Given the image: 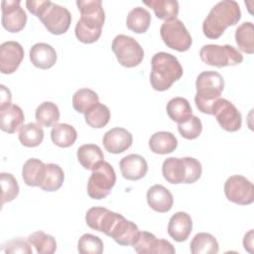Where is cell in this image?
Here are the masks:
<instances>
[{
    "mask_svg": "<svg viewBox=\"0 0 254 254\" xmlns=\"http://www.w3.org/2000/svg\"><path fill=\"white\" fill-rule=\"evenodd\" d=\"M20 0L2 1V26L10 33H18L27 23V14L20 6Z\"/></svg>",
    "mask_w": 254,
    "mask_h": 254,
    "instance_id": "13",
    "label": "cell"
},
{
    "mask_svg": "<svg viewBox=\"0 0 254 254\" xmlns=\"http://www.w3.org/2000/svg\"><path fill=\"white\" fill-rule=\"evenodd\" d=\"M146 197L149 206L160 213L170 211L174 204L172 192L162 185H154L149 188Z\"/></svg>",
    "mask_w": 254,
    "mask_h": 254,
    "instance_id": "20",
    "label": "cell"
},
{
    "mask_svg": "<svg viewBox=\"0 0 254 254\" xmlns=\"http://www.w3.org/2000/svg\"><path fill=\"white\" fill-rule=\"evenodd\" d=\"M195 88L194 102L197 109L204 114L211 115L212 106L220 98L224 88L222 75L214 70L202 71L196 77Z\"/></svg>",
    "mask_w": 254,
    "mask_h": 254,
    "instance_id": "4",
    "label": "cell"
},
{
    "mask_svg": "<svg viewBox=\"0 0 254 254\" xmlns=\"http://www.w3.org/2000/svg\"><path fill=\"white\" fill-rule=\"evenodd\" d=\"M151 65L150 82L152 87L157 91L169 89L184 73L179 60L175 56L165 52L155 54L152 58Z\"/></svg>",
    "mask_w": 254,
    "mask_h": 254,
    "instance_id": "3",
    "label": "cell"
},
{
    "mask_svg": "<svg viewBox=\"0 0 254 254\" xmlns=\"http://www.w3.org/2000/svg\"><path fill=\"white\" fill-rule=\"evenodd\" d=\"M139 254H174L176 249L171 242L165 239H158L153 233L140 231L139 235L132 245Z\"/></svg>",
    "mask_w": 254,
    "mask_h": 254,
    "instance_id": "14",
    "label": "cell"
},
{
    "mask_svg": "<svg viewBox=\"0 0 254 254\" xmlns=\"http://www.w3.org/2000/svg\"><path fill=\"white\" fill-rule=\"evenodd\" d=\"M178 130L181 136L185 139L193 140L200 135L202 131V124L198 117L191 115L186 121L178 123Z\"/></svg>",
    "mask_w": 254,
    "mask_h": 254,
    "instance_id": "41",
    "label": "cell"
},
{
    "mask_svg": "<svg viewBox=\"0 0 254 254\" xmlns=\"http://www.w3.org/2000/svg\"><path fill=\"white\" fill-rule=\"evenodd\" d=\"M98 102L97 93L89 88H80L72 95V106L78 113H85Z\"/></svg>",
    "mask_w": 254,
    "mask_h": 254,
    "instance_id": "36",
    "label": "cell"
},
{
    "mask_svg": "<svg viewBox=\"0 0 254 254\" xmlns=\"http://www.w3.org/2000/svg\"><path fill=\"white\" fill-rule=\"evenodd\" d=\"M0 182H1V200L2 205L5 202L12 201L16 198L19 193V185L17 180L12 174L9 173H1L0 174Z\"/></svg>",
    "mask_w": 254,
    "mask_h": 254,
    "instance_id": "39",
    "label": "cell"
},
{
    "mask_svg": "<svg viewBox=\"0 0 254 254\" xmlns=\"http://www.w3.org/2000/svg\"><path fill=\"white\" fill-rule=\"evenodd\" d=\"M30 61L41 69H48L54 66L57 62L56 50L47 43H37L30 49Z\"/></svg>",
    "mask_w": 254,
    "mask_h": 254,
    "instance_id": "23",
    "label": "cell"
},
{
    "mask_svg": "<svg viewBox=\"0 0 254 254\" xmlns=\"http://www.w3.org/2000/svg\"><path fill=\"white\" fill-rule=\"evenodd\" d=\"M190 250L192 254H216L218 253V242L213 235L199 232L190 241Z\"/></svg>",
    "mask_w": 254,
    "mask_h": 254,
    "instance_id": "29",
    "label": "cell"
},
{
    "mask_svg": "<svg viewBox=\"0 0 254 254\" xmlns=\"http://www.w3.org/2000/svg\"><path fill=\"white\" fill-rule=\"evenodd\" d=\"M241 18L238 3L234 0H222L209 11L202 23L203 35L211 40L222 36L226 28L236 25Z\"/></svg>",
    "mask_w": 254,
    "mask_h": 254,
    "instance_id": "2",
    "label": "cell"
},
{
    "mask_svg": "<svg viewBox=\"0 0 254 254\" xmlns=\"http://www.w3.org/2000/svg\"><path fill=\"white\" fill-rule=\"evenodd\" d=\"M118 63L125 67L139 65L144 59V50L141 45L132 37L117 35L111 45Z\"/></svg>",
    "mask_w": 254,
    "mask_h": 254,
    "instance_id": "8",
    "label": "cell"
},
{
    "mask_svg": "<svg viewBox=\"0 0 254 254\" xmlns=\"http://www.w3.org/2000/svg\"><path fill=\"white\" fill-rule=\"evenodd\" d=\"M243 246L244 249L247 250L248 252H252V247H253V230H249L243 239Z\"/></svg>",
    "mask_w": 254,
    "mask_h": 254,
    "instance_id": "44",
    "label": "cell"
},
{
    "mask_svg": "<svg viewBox=\"0 0 254 254\" xmlns=\"http://www.w3.org/2000/svg\"><path fill=\"white\" fill-rule=\"evenodd\" d=\"M143 3L152 8L157 18L161 20L175 19L179 14L180 6L176 0H149Z\"/></svg>",
    "mask_w": 254,
    "mask_h": 254,
    "instance_id": "32",
    "label": "cell"
},
{
    "mask_svg": "<svg viewBox=\"0 0 254 254\" xmlns=\"http://www.w3.org/2000/svg\"><path fill=\"white\" fill-rule=\"evenodd\" d=\"M160 34L165 45L178 52L188 51L192 43L190 34L178 18L165 21L160 28Z\"/></svg>",
    "mask_w": 254,
    "mask_h": 254,
    "instance_id": "10",
    "label": "cell"
},
{
    "mask_svg": "<svg viewBox=\"0 0 254 254\" xmlns=\"http://www.w3.org/2000/svg\"><path fill=\"white\" fill-rule=\"evenodd\" d=\"M46 164L39 159H29L25 162L22 169V178L24 183L29 187H40L44 173H45Z\"/></svg>",
    "mask_w": 254,
    "mask_h": 254,
    "instance_id": "26",
    "label": "cell"
},
{
    "mask_svg": "<svg viewBox=\"0 0 254 254\" xmlns=\"http://www.w3.org/2000/svg\"><path fill=\"white\" fill-rule=\"evenodd\" d=\"M2 250L6 254H16V253L32 254L33 253L30 242L22 238H16V239L7 241L5 244H3Z\"/></svg>",
    "mask_w": 254,
    "mask_h": 254,
    "instance_id": "42",
    "label": "cell"
},
{
    "mask_svg": "<svg viewBox=\"0 0 254 254\" xmlns=\"http://www.w3.org/2000/svg\"><path fill=\"white\" fill-rule=\"evenodd\" d=\"M79 164L85 170L93 171L102 162H104V155L100 147L95 144L81 145L76 152Z\"/></svg>",
    "mask_w": 254,
    "mask_h": 254,
    "instance_id": "24",
    "label": "cell"
},
{
    "mask_svg": "<svg viewBox=\"0 0 254 254\" xmlns=\"http://www.w3.org/2000/svg\"><path fill=\"white\" fill-rule=\"evenodd\" d=\"M102 143L105 150L109 153L120 154L131 147L133 136L125 128L114 127L103 135Z\"/></svg>",
    "mask_w": 254,
    "mask_h": 254,
    "instance_id": "17",
    "label": "cell"
},
{
    "mask_svg": "<svg viewBox=\"0 0 254 254\" xmlns=\"http://www.w3.org/2000/svg\"><path fill=\"white\" fill-rule=\"evenodd\" d=\"M178 147V140L175 135L168 131L154 133L149 140V148L155 154L166 155L174 152Z\"/></svg>",
    "mask_w": 254,
    "mask_h": 254,
    "instance_id": "25",
    "label": "cell"
},
{
    "mask_svg": "<svg viewBox=\"0 0 254 254\" xmlns=\"http://www.w3.org/2000/svg\"><path fill=\"white\" fill-rule=\"evenodd\" d=\"M199 57L204 64L216 67L236 65L243 62L242 54L230 45H204L199 51Z\"/></svg>",
    "mask_w": 254,
    "mask_h": 254,
    "instance_id": "7",
    "label": "cell"
},
{
    "mask_svg": "<svg viewBox=\"0 0 254 254\" xmlns=\"http://www.w3.org/2000/svg\"><path fill=\"white\" fill-rule=\"evenodd\" d=\"M151 24L150 12L143 7L133 8L127 15L126 26L129 30L136 34H143L147 32Z\"/></svg>",
    "mask_w": 254,
    "mask_h": 254,
    "instance_id": "27",
    "label": "cell"
},
{
    "mask_svg": "<svg viewBox=\"0 0 254 254\" xmlns=\"http://www.w3.org/2000/svg\"><path fill=\"white\" fill-rule=\"evenodd\" d=\"M11 100H12V96H11L10 90L5 85L1 84L0 85V108H4L12 104Z\"/></svg>",
    "mask_w": 254,
    "mask_h": 254,
    "instance_id": "43",
    "label": "cell"
},
{
    "mask_svg": "<svg viewBox=\"0 0 254 254\" xmlns=\"http://www.w3.org/2000/svg\"><path fill=\"white\" fill-rule=\"evenodd\" d=\"M46 29L53 35L64 34L71 23L70 12L61 5L50 0H42L36 15Z\"/></svg>",
    "mask_w": 254,
    "mask_h": 254,
    "instance_id": "6",
    "label": "cell"
},
{
    "mask_svg": "<svg viewBox=\"0 0 254 254\" xmlns=\"http://www.w3.org/2000/svg\"><path fill=\"white\" fill-rule=\"evenodd\" d=\"M220 127L227 132H236L241 128L242 116L235 105L225 98H218L212 106V114Z\"/></svg>",
    "mask_w": 254,
    "mask_h": 254,
    "instance_id": "12",
    "label": "cell"
},
{
    "mask_svg": "<svg viewBox=\"0 0 254 254\" xmlns=\"http://www.w3.org/2000/svg\"><path fill=\"white\" fill-rule=\"evenodd\" d=\"M115 183V171L104 161L92 171L87 182V194L93 199H102L109 194Z\"/></svg>",
    "mask_w": 254,
    "mask_h": 254,
    "instance_id": "9",
    "label": "cell"
},
{
    "mask_svg": "<svg viewBox=\"0 0 254 254\" xmlns=\"http://www.w3.org/2000/svg\"><path fill=\"white\" fill-rule=\"evenodd\" d=\"M44 140V130L41 125L30 122L25 124L19 130L20 143L28 148L39 146Z\"/></svg>",
    "mask_w": 254,
    "mask_h": 254,
    "instance_id": "35",
    "label": "cell"
},
{
    "mask_svg": "<svg viewBox=\"0 0 254 254\" xmlns=\"http://www.w3.org/2000/svg\"><path fill=\"white\" fill-rule=\"evenodd\" d=\"M64 180V174L63 169L57 164L49 163L46 164L45 173L40 188L45 191H56L63 186Z\"/></svg>",
    "mask_w": 254,
    "mask_h": 254,
    "instance_id": "30",
    "label": "cell"
},
{
    "mask_svg": "<svg viewBox=\"0 0 254 254\" xmlns=\"http://www.w3.org/2000/svg\"><path fill=\"white\" fill-rule=\"evenodd\" d=\"M226 198L240 205H248L254 201V186L243 176L234 175L229 177L224 184Z\"/></svg>",
    "mask_w": 254,
    "mask_h": 254,
    "instance_id": "11",
    "label": "cell"
},
{
    "mask_svg": "<svg viewBox=\"0 0 254 254\" xmlns=\"http://www.w3.org/2000/svg\"><path fill=\"white\" fill-rule=\"evenodd\" d=\"M60 110L56 103L52 101H44L41 103L35 113L36 120L39 125L44 127H51L56 125L60 120Z\"/></svg>",
    "mask_w": 254,
    "mask_h": 254,
    "instance_id": "34",
    "label": "cell"
},
{
    "mask_svg": "<svg viewBox=\"0 0 254 254\" xmlns=\"http://www.w3.org/2000/svg\"><path fill=\"white\" fill-rule=\"evenodd\" d=\"M192 230V220L189 213L178 211L169 220L168 233L177 242L186 241Z\"/></svg>",
    "mask_w": 254,
    "mask_h": 254,
    "instance_id": "21",
    "label": "cell"
},
{
    "mask_svg": "<svg viewBox=\"0 0 254 254\" xmlns=\"http://www.w3.org/2000/svg\"><path fill=\"white\" fill-rule=\"evenodd\" d=\"M27 240L40 254H53L57 249L56 239L44 231H36L28 236Z\"/></svg>",
    "mask_w": 254,
    "mask_h": 254,
    "instance_id": "38",
    "label": "cell"
},
{
    "mask_svg": "<svg viewBox=\"0 0 254 254\" xmlns=\"http://www.w3.org/2000/svg\"><path fill=\"white\" fill-rule=\"evenodd\" d=\"M84 119L92 128H103L109 122L110 110L106 105L98 102L84 113Z\"/></svg>",
    "mask_w": 254,
    "mask_h": 254,
    "instance_id": "37",
    "label": "cell"
},
{
    "mask_svg": "<svg viewBox=\"0 0 254 254\" xmlns=\"http://www.w3.org/2000/svg\"><path fill=\"white\" fill-rule=\"evenodd\" d=\"M122 214L111 211L105 207L93 206L86 211L85 222L93 230L109 234L114 223Z\"/></svg>",
    "mask_w": 254,
    "mask_h": 254,
    "instance_id": "15",
    "label": "cell"
},
{
    "mask_svg": "<svg viewBox=\"0 0 254 254\" xmlns=\"http://www.w3.org/2000/svg\"><path fill=\"white\" fill-rule=\"evenodd\" d=\"M119 167L123 178L129 181H138L144 178L148 172L146 159L138 154H130L122 158Z\"/></svg>",
    "mask_w": 254,
    "mask_h": 254,
    "instance_id": "19",
    "label": "cell"
},
{
    "mask_svg": "<svg viewBox=\"0 0 254 254\" xmlns=\"http://www.w3.org/2000/svg\"><path fill=\"white\" fill-rule=\"evenodd\" d=\"M138 226L131 220H127L121 215L118 220L114 223L109 234L116 243L121 246H132L139 235Z\"/></svg>",
    "mask_w": 254,
    "mask_h": 254,
    "instance_id": "18",
    "label": "cell"
},
{
    "mask_svg": "<svg viewBox=\"0 0 254 254\" xmlns=\"http://www.w3.org/2000/svg\"><path fill=\"white\" fill-rule=\"evenodd\" d=\"M76 6L80 18L74 28L75 37L83 44L95 43L101 36L105 21L101 0H77Z\"/></svg>",
    "mask_w": 254,
    "mask_h": 254,
    "instance_id": "1",
    "label": "cell"
},
{
    "mask_svg": "<svg viewBox=\"0 0 254 254\" xmlns=\"http://www.w3.org/2000/svg\"><path fill=\"white\" fill-rule=\"evenodd\" d=\"M24 59V49L16 41H7L0 46V70L11 74L19 67Z\"/></svg>",
    "mask_w": 254,
    "mask_h": 254,
    "instance_id": "16",
    "label": "cell"
},
{
    "mask_svg": "<svg viewBox=\"0 0 254 254\" xmlns=\"http://www.w3.org/2000/svg\"><path fill=\"white\" fill-rule=\"evenodd\" d=\"M25 120L22 108L16 104H10L0 108V128L2 131L13 134L21 129Z\"/></svg>",
    "mask_w": 254,
    "mask_h": 254,
    "instance_id": "22",
    "label": "cell"
},
{
    "mask_svg": "<svg viewBox=\"0 0 254 254\" xmlns=\"http://www.w3.org/2000/svg\"><path fill=\"white\" fill-rule=\"evenodd\" d=\"M168 116L177 123L186 121L192 115V110L190 102L184 97H174L167 103Z\"/></svg>",
    "mask_w": 254,
    "mask_h": 254,
    "instance_id": "31",
    "label": "cell"
},
{
    "mask_svg": "<svg viewBox=\"0 0 254 254\" xmlns=\"http://www.w3.org/2000/svg\"><path fill=\"white\" fill-rule=\"evenodd\" d=\"M77 138L75 128L66 123H57L51 131L53 143L61 148H67L74 144Z\"/></svg>",
    "mask_w": 254,
    "mask_h": 254,
    "instance_id": "28",
    "label": "cell"
},
{
    "mask_svg": "<svg viewBox=\"0 0 254 254\" xmlns=\"http://www.w3.org/2000/svg\"><path fill=\"white\" fill-rule=\"evenodd\" d=\"M77 251L80 254H101L103 252V242L98 236L85 233L77 242Z\"/></svg>",
    "mask_w": 254,
    "mask_h": 254,
    "instance_id": "40",
    "label": "cell"
},
{
    "mask_svg": "<svg viewBox=\"0 0 254 254\" xmlns=\"http://www.w3.org/2000/svg\"><path fill=\"white\" fill-rule=\"evenodd\" d=\"M235 41L241 52L248 55L254 53V26L252 22H244L237 27Z\"/></svg>",
    "mask_w": 254,
    "mask_h": 254,
    "instance_id": "33",
    "label": "cell"
},
{
    "mask_svg": "<svg viewBox=\"0 0 254 254\" xmlns=\"http://www.w3.org/2000/svg\"><path fill=\"white\" fill-rule=\"evenodd\" d=\"M201 173L200 162L192 157H170L162 165L163 177L170 184H193L200 178Z\"/></svg>",
    "mask_w": 254,
    "mask_h": 254,
    "instance_id": "5",
    "label": "cell"
}]
</instances>
